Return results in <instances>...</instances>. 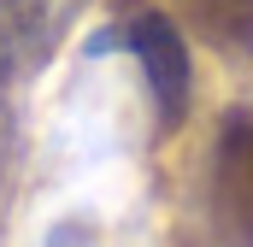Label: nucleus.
<instances>
[{"instance_id": "nucleus-2", "label": "nucleus", "mask_w": 253, "mask_h": 247, "mask_svg": "<svg viewBox=\"0 0 253 247\" xmlns=\"http://www.w3.org/2000/svg\"><path fill=\"white\" fill-rule=\"evenodd\" d=\"M118 41L141 59V71H147V94H153V112H159V124L171 129V124L183 118V106H189V47H183L177 24L159 18V12H147V18L129 24Z\"/></svg>"}, {"instance_id": "nucleus-1", "label": "nucleus", "mask_w": 253, "mask_h": 247, "mask_svg": "<svg viewBox=\"0 0 253 247\" xmlns=\"http://www.w3.org/2000/svg\"><path fill=\"white\" fill-rule=\"evenodd\" d=\"M83 0H0V82H24L59 53Z\"/></svg>"}]
</instances>
